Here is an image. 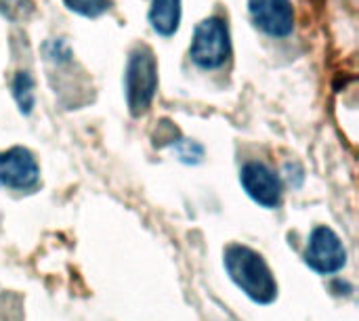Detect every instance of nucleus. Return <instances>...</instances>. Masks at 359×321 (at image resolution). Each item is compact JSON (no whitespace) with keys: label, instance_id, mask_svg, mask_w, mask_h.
Segmentation results:
<instances>
[{"label":"nucleus","instance_id":"f257e3e1","mask_svg":"<svg viewBox=\"0 0 359 321\" xmlns=\"http://www.w3.org/2000/svg\"><path fill=\"white\" fill-rule=\"evenodd\" d=\"M225 269L231 282L257 305H269L278 296V284L263 257L246 246H229Z\"/></svg>","mask_w":359,"mask_h":321},{"label":"nucleus","instance_id":"f03ea898","mask_svg":"<svg viewBox=\"0 0 359 321\" xmlns=\"http://www.w3.org/2000/svg\"><path fill=\"white\" fill-rule=\"evenodd\" d=\"M126 103L133 116H141L149 109L158 88V63L151 48H137L126 65Z\"/></svg>","mask_w":359,"mask_h":321},{"label":"nucleus","instance_id":"7ed1b4c3","mask_svg":"<svg viewBox=\"0 0 359 321\" xmlns=\"http://www.w3.org/2000/svg\"><path fill=\"white\" fill-rule=\"evenodd\" d=\"M189 55H191L194 63L204 69H215V67L223 65L229 55L227 25L217 17L204 19L194 32Z\"/></svg>","mask_w":359,"mask_h":321},{"label":"nucleus","instance_id":"20e7f679","mask_svg":"<svg viewBox=\"0 0 359 321\" xmlns=\"http://www.w3.org/2000/svg\"><path fill=\"white\" fill-rule=\"evenodd\" d=\"M305 261L313 271H318L322 275H330L345 267L347 250H345L341 238L332 229L318 227V229H313V233L309 238V244L305 250Z\"/></svg>","mask_w":359,"mask_h":321},{"label":"nucleus","instance_id":"39448f33","mask_svg":"<svg viewBox=\"0 0 359 321\" xmlns=\"http://www.w3.org/2000/svg\"><path fill=\"white\" fill-rule=\"evenodd\" d=\"M38 162L27 149L13 147L0 153V187L25 191L38 183Z\"/></svg>","mask_w":359,"mask_h":321},{"label":"nucleus","instance_id":"423d86ee","mask_svg":"<svg viewBox=\"0 0 359 321\" xmlns=\"http://www.w3.org/2000/svg\"><path fill=\"white\" fill-rule=\"evenodd\" d=\"M244 191L261 206L265 208H276L282 198V185L280 179L271 168H267L261 162H250L242 168L240 175Z\"/></svg>","mask_w":359,"mask_h":321},{"label":"nucleus","instance_id":"0eeeda50","mask_svg":"<svg viewBox=\"0 0 359 321\" xmlns=\"http://www.w3.org/2000/svg\"><path fill=\"white\" fill-rule=\"evenodd\" d=\"M250 15L255 23L269 36L284 38L294 27V15L288 0H250Z\"/></svg>","mask_w":359,"mask_h":321},{"label":"nucleus","instance_id":"6e6552de","mask_svg":"<svg viewBox=\"0 0 359 321\" xmlns=\"http://www.w3.org/2000/svg\"><path fill=\"white\" fill-rule=\"evenodd\" d=\"M181 21V0H154L149 23L160 36H172Z\"/></svg>","mask_w":359,"mask_h":321},{"label":"nucleus","instance_id":"1a4fd4ad","mask_svg":"<svg viewBox=\"0 0 359 321\" xmlns=\"http://www.w3.org/2000/svg\"><path fill=\"white\" fill-rule=\"evenodd\" d=\"M13 95L21 107L23 114H29L32 107H34V82H32V76L27 71H21L15 82H13Z\"/></svg>","mask_w":359,"mask_h":321},{"label":"nucleus","instance_id":"9d476101","mask_svg":"<svg viewBox=\"0 0 359 321\" xmlns=\"http://www.w3.org/2000/svg\"><path fill=\"white\" fill-rule=\"evenodd\" d=\"M69 11L84 17H99L109 8V0H63Z\"/></svg>","mask_w":359,"mask_h":321},{"label":"nucleus","instance_id":"9b49d317","mask_svg":"<svg viewBox=\"0 0 359 321\" xmlns=\"http://www.w3.org/2000/svg\"><path fill=\"white\" fill-rule=\"evenodd\" d=\"M29 11V0H0V13L8 19H21Z\"/></svg>","mask_w":359,"mask_h":321}]
</instances>
